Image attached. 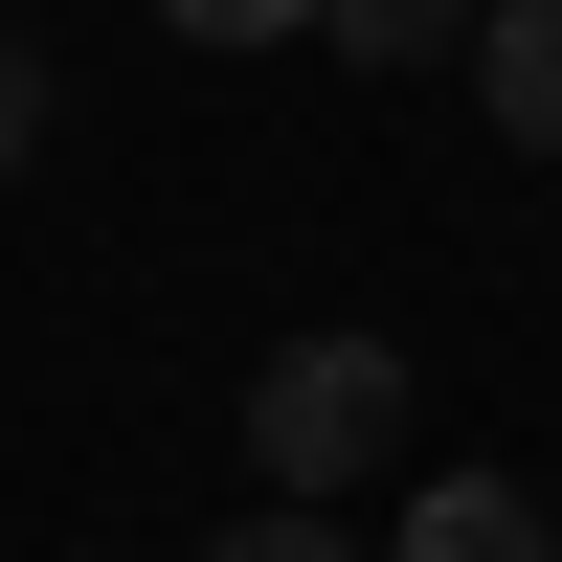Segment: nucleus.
Listing matches in <instances>:
<instances>
[{
	"instance_id": "nucleus-2",
	"label": "nucleus",
	"mask_w": 562,
	"mask_h": 562,
	"mask_svg": "<svg viewBox=\"0 0 562 562\" xmlns=\"http://www.w3.org/2000/svg\"><path fill=\"white\" fill-rule=\"evenodd\" d=\"M473 90L518 158H562V0H473Z\"/></svg>"
},
{
	"instance_id": "nucleus-7",
	"label": "nucleus",
	"mask_w": 562,
	"mask_h": 562,
	"mask_svg": "<svg viewBox=\"0 0 562 562\" xmlns=\"http://www.w3.org/2000/svg\"><path fill=\"white\" fill-rule=\"evenodd\" d=\"M45 158V45H0V180Z\"/></svg>"
},
{
	"instance_id": "nucleus-5",
	"label": "nucleus",
	"mask_w": 562,
	"mask_h": 562,
	"mask_svg": "<svg viewBox=\"0 0 562 562\" xmlns=\"http://www.w3.org/2000/svg\"><path fill=\"white\" fill-rule=\"evenodd\" d=\"M203 562H360V540H338V518H293V495H270V518H225Z\"/></svg>"
},
{
	"instance_id": "nucleus-1",
	"label": "nucleus",
	"mask_w": 562,
	"mask_h": 562,
	"mask_svg": "<svg viewBox=\"0 0 562 562\" xmlns=\"http://www.w3.org/2000/svg\"><path fill=\"white\" fill-rule=\"evenodd\" d=\"M383 450H405V338H293V360L248 383V473L293 495V518H338Z\"/></svg>"
},
{
	"instance_id": "nucleus-4",
	"label": "nucleus",
	"mask_w": 562,
	"mask_h": 562,
	"mask_svg": "<svg viewBox=\"0 0 562 562\" xmlns=\"http://www.w3.org/2000/svg\"><path fill=\"white\" fill-rule=\"evenodd\" d=\"M315 23H338L360 68H450V45H473V0H315Z\"/></svg>"
},
{
	"instance_id": "nucleus-6",
	"label": "nucleus",
	"mask_w": 562,
	"mask_h": 562,
	"mask_svg": "<svg viewBox=\"0 0 562 562\" xmlns=\"http://www.w3.org/2000/svg\"><path fill=\"white\" fill-rule=\"evenodd\" d=\"M158 23H180V45H293L315 0H158Z\"/></svg>"
},
{
	"instance_id": "nucleus-3",
	"label": "nucleus",
	"mask_w": 562,
	"mask_h": 562,
	"mask_svg": "<svg viewBox=\"0 0 562 562\" xmlns=\"http://www.w3.org/2000/svg\"><path fill=\"white\" fill-rule=\"evenodd\" d=\"M405 562H562V540L518 473H450V495H405Z\"/></svg>"
}]
</instances>
